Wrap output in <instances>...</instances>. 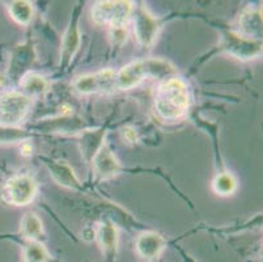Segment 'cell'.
I'll return each instance as SVG.
<instances>
[{"instance_id": "1", "label": "cell", "mask_w": 263, "mask_h": 262, "mask_svg": "<svg viewBox=\"0 0 263 262\" xmlns=\"http://www.w3.org/2000/svg\"><path fill=\"white\" fill-rule=\"evenodd\" d=\"M190 107L187 85L179 78H171L157 86L155 108L161 118L173 121L181 118Z\"/></svg>"}, {"instance_id": "2", "label": "cell", "mask_w": 263, "mask_h": 262, "mask_svg": "<svg viewBox=\"0 0 263 262\" xmlns=\"http://www.w3.org/2000/svg\"><path fill=\"white\" fill-rule=\"evenodd\" d=\"M176 72L173 64L164 59H139L124 66L116 74L114 85L119 90H131L148 76H164Z\"/></svg>"}, {"instance_id": "3", "label": "cell", "mask_w": 263, "mask_h": 262, "mask_svg": "<svg viewBox=\"0 0 263 262\" xmlns=\"http://www.w3.org/2000/svg\"><path fill=\"white\" fill-rule=\"evenodd\" d=\"M30 109V97L17 91L0 93V126L15 127Z\"/></svg>"}, {"instance_id": "4", "label": "cell", "mask_w": 263, "mask_h": 262, "mask_svg": "<svg viewBox=\"0 0 263 262\" xmlns=\"http://www.w3.org/2000/svg\"><path fill=\"white\" fill-rule=\"evenodd\" d=\"M134 12L133 2H97L92 7V19L97 25L124 26Z\"/></svg>"}, {"instance_id": "5", "label": "cell", "mask_w": 263, "mask_h": 262, "mask_svg": "<svg viewBox=\"0 0 263 262\" xmlns=\"http://www.w3.org/2000/svg\"><path fill=\"white\" fill-rule=\"evenodd\" d=\"M38 191V185L33 177L28 174L13 176L4 184L2 189V198L12 206H26L34 199Z\"/></svg>"}, {"instance_id": "6", "label": "cell", "mask_w": 263, "mask_h": 262, "mask_svg": "<svg viewBox=\"0 0 263 262\" xmlns=\"http://www.w3.org/2000/svg\"><path fill=\"white\" fill-rule=\"evenodd\" d=\"M221 49L241 61H252L262 54V42L237 33L224 32L221 36Z\"/></svg>"}, {"instance_id": "7", "label": "cell", "mask_w": 263, "mask_h": 262, "mask_svg": "<svg viewBox=\"0 0 263 262\" xmlns=\"http://www.w3.org/2000/svg\"><path fill=\"white\" fill-rule=\"evenodd\" d=\"M116 83V72L111 68L100 69L95 74H87L76 78L73 81L75 91L80 95H92V93L105 92L110 90Z\"/></svg>"}, {"instance_id": "8", "label": "cell", "mask_w": 263, "mask_h": 262, "mask_svg": "<svg viewBox=\"0 0 263 262\" xmlns=\"http://www.w3.org/2000/svg\"><path fill=\"white\" fill-rule=\"evenodd\" d=\"M159 21L147 11V8L140 7L136 9L134 16V32L142 46L149 47L154 45L159 34Z\"/></svg>"}, {"instance_id": "9", "label": "cell", "mask_w": 263, "mask_h": 262, "mask_svg": "<svg viewBox=\"0 0 263 262\" xmlns=\"http://www.w3.org/2000/svg\"><path fill=\"white\" fill-rule=\"evenodd\" d=\"M79 9L73 13V18L71 19L70 25L64 32L63 40H62V50H61V67H67L71 63L75 54L80 47V32L78 26V16Z\"/></svg>"}, {"instance_id": "10", "label": "cell", "mask_w": 263, "mask_h": 262, "mask_svg": "<svg viewBox=\"0 0 263 262\" xmlns=\"http://www.w3.org/2000/svg\"><path fill=\"white\" fill-rule=\"evenodd\" d=\"M92 163L95 173L102 180L116 176L121 170V164H119L118 159L105 144H102L101 148L93 156Z\"/></svg>"}, {"instance_id": "11", "label": "cell", "mask_w": 263, "mask_h": 262, "mask_svg": "<svg viewBox=\"0 0 263 262\" xmlns=\"http://www.w3.org/2000/svg\"><path fill=\"white\" fill-rule=\"evenodd\" d=\"M166 241L157 232H144L136 240V253L144 259H155L164 252Z\"/></svg>"}, {"instance_id": "12", "label": "cell", "mask_w": 263, "mask_h": 262, "mask_svg": "<svg viewBox=\"0 0 263 262\" xmlns=\"http://www.w3.org/2000/svg\"><path fill=\"white\" fill-rule=\"evenodd\" d=\"M47 168L50 170L52 180L61 186L73 189V190H81V184L78 176L75 174L72 168L64 162H47Z\"/></svg>"}, {"instance_id": "13", "label": "cell", "mask_w": 263, "mask_h": 262, "mask_svg": "<svg viewBox=\"0 0 263 262\" xmlns=\"http://www.w3.org/2000/svg\"><path fill=\"white\" fill-rule=\"evenodd\" d=\"M240 26L243 37L258 40L262 36V12L257 7H248L240 16Z\"/></svg>"}, {"instance_id": "14", "label": "cell", "mask_w": 263, "mask_h": 262, "mask_svg": "<svg viewBox=\"0 0 263 262\" xmlns=\"http://www.w3.org/2000/svg\"><path fill=\"white\" fill-rule=\"evenodd\" d=\"M97 240L102 252L107 258H113L118 249V230L111 222L106 220L99 225L97 230Z\"/></svg>"}, {"instance_id": "15", "label": "cell", "mask_w": 263, "mask_h": 262, "mask_svg": "<svg viewBox=\"0 0 263 262\" xmlns=\"http://www.w3.org/2000/svg\"><path fill=\"white\" fill-rule=\"evenodd\" d=\"M20 85L24 91V95L30 96H42L49 90V81L46 78L41 76L40 74L28 72L20 79Z\"/></svg>"}, {"instance_id": "16", "label": "cell", "mask_w": 263, "mask_h": 262, "mask_svg": "<svg viewBox=\"0 0 263 262\" xmlns=\"http://www.w3.org/2000/svg\"><path fill=\"white\" fill-rule=\"evenodd\" d=\"M20 232L25 239L30 240V241H40L44 237V224L37 214L28 213L24 215L20 223Z\"/></svg>"}, {"instance_id": "17", "label": "cell", "mask_w": 263, "mask_h": 262, "mask_svg": "<svg viewBox=\"0 0 263 262\" xmlns=\"http://www.w3.org/2000/svg\"><path fill=\"white\" fill-rule=\"evenodd\" d=\"M33 47L29 45H24V46H18L16 50L13 58H12L11 64V76L15 79L23 78V72L25 71L26 67L32 64L33 62Z\"/></svg>"}, {"instance_id": "18", "label": "cell", "mask_w": 263, "mask_h": 262, "mask_svg": "<svg viewBox=\"0 0 263 262\" xmlns=\"http://www.w3.org/2000/svg\"><path fill=\"white\" fill-rule=\"evenodd\" d=\"M105 130H97V131H85L81 136V151L87 162H92L93 156L101 148L104 142Z\"/></svg>"}, {"instance_id": "19", "label": "cell", "mask_w": 263, "mask_h": 262, "mask_svg": "<svg viewBox=\"0 0 263 262\" xmlns=\"http://www.w3.org/2000/svg\"><path fill=\"white\" fill-rule=\"evenodd\" d=\"M11 18L21 25H28L33 18V4L29 2H24V0H16L11 2L7 6Z\"/></svg>"}, {"instance_id": "20", "label": "cell", "mask_w": 263, "mask_h": 262, "mask_svg": "<svg viewBox=\"0 0 263 262\" xmlns=\"http://www.w3.org/2000/svg\"><path fill=\"white\" fill-rule=\"evenodd\" d=\"M50 254L41 241H30L23 249V262H49Z\"/></svg>"}, {"instance_id": "21", "label": "cell", "mask_w": 263, "mask_h": 262, "mask_svg": "<svg viewBox=\"0 0 263 262\" xmlns=\"http://www.w3.org/2000/svg\"><path fill=\"white\" fill-rule=\"evenodd\" d=\"M212 187H214L215 193L219 196H232L237 190V181L232 173L224 172L215 177Z\"/></svg>"}, {"instance_id": "22", "label": "cell", "mask_w": 263, "mask_h": 262, "mask_svg": "<svg viewBox=\"0 0 263 262\" xmlns=\"http://www.w3.org/2000/svg\"><path fill=\"white\" fill-rule=\"evenodd\" d=\"M110 37L116 45H122L127 37V30L124 26H117V28H110Z\"/></svg>"}, {"instance_id": "23", "label": "cell", "mask_w": 263, "mask_h": 262, "mask_svg": "<svg viewBox=\"0 0 263 262\" xmlns=\"http://www.w3.org/2000/svg\"><path fill=\"white\" fill-rule=\"evenodd\" d=\"M122 134H123V138L126 139L128 143H135L136 139H138L135 130H134L133 127H124L123 131H122Z\"/></svg>"}, {"instance_id": "24", "label": "cell", "mask_w": 263, "mask_h": 262, "mask_svg": "<svg viewBox=\"0 0 263 262\" xmlns=\"http://www.w3.org/2000/svg\"><path fill=\"white\" fill-rule=\"evenodd\" d=\"M21 153L24 156H29L32 153V146L29 143H23L21 144Z\"/></svg>"}, {"instance_id": "25", "label": "cell", "mask_w": 263, "mask_h": 262, "mask_svg": "<svg viewBox=\"0 0 263 262\" xmlns=\"http://www.w3.org/2000/svg\"><path fill=\"white\" fill-rule=\"evenodd\" d=\"M2 84H3V78L0 76V86H2Z\"/></svg>"}]
</instances>
